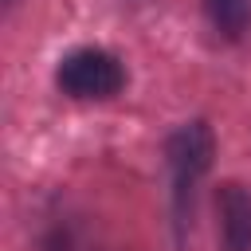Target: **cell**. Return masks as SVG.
I'll return each instance as SVG.
<instances>
[{
  "label": "cell",
  "instance_id": "cell-2",
  "mask_svg": "<svg viewBox=\"0 0 251 251\" xmlns=\"http://www.w3.org/2000/svg\"><path fill=\"white\" fill-rule=\"evenodd\" d=\"M55 86L75 102H106L126 86V67L106 47H75L59 59Z\"/></svg>",
  "mask_w": 251,
  "mask_h": 251
},
{
  "label": "cell",
  "instance_id": "cell-1",
  "mask_svg": "<svg viewBox=\"0 0 251 251\" xmlns=\"http://www.w3.org/2000/svg\"><path fill=\"white\" fill-rule=\"evenodd\" d=\"M212 157H216V137L208 122H184L165 141V165L173 180V224L180 239H184V227L192 224V200L204 173L212 169Z\"/></svg>",
  "mask_w": 251,
  "mask_h": 251
},
{
  "label": "cell",
  "instance_id": "cell-3",
  "mask_svg": "<svg viewBox=\"0 0 251 251\" xmlns=\"http://www.w3.org/2000/svg\"><path fill=\"white\" fill-rule=\"evenodd\" d=\"M220 212V251H251V188L239 180H224L216 188Z\"/></svg>",
  "mask_w": 251,
  "mask_h": 251
},
{
  "label": "cell",
  "instance_id": "cell-4",
  "mask_svg": "<svg viewBox=\"0 0 251 251\" xmlns=\"http://www.w3.org/2000/svg\"><path fill=\"white\" fill-rule=\"evenodd\" d=\"M204 16L224 39H243L251 27V0H204Z\"/></svg>",
  "mask_w": 251,
  "mask_h": 251
}]
</instances>
